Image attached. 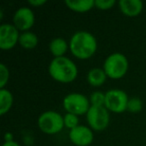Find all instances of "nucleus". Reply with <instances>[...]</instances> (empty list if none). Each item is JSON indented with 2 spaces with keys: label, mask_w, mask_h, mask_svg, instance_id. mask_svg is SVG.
Listing matches in <instances>:
<instances>
[{
  "label": "nucleus",
  "mask_w": 146,
  "mask_h": 146,
  "mask_svg": "<svg viewBox=\"0 0 146 146\" xmlns=\"http://www.w3.org/2000/svg\"><path fill=\"white\" fill-rule=\"evenodd\" d=\"M106 77L107 75L103 69L92 68L87 74V81L90 85L97 87V86H101L106 81Z\"/></svg>",
  "instance_id": "ddd939ff"
},
{
  "label": "nucleus",
  "mask_w": 146,
  "mask_h": 146,
  "mask_svg": "<svg viewBox=\"0 0 146 146\" xmlns=\"http://www.w3.org/2000/svg\"><path fill=\"white\" fill-rule=\"evenodd\" d=\"M142 107H143V103H142L141 99H139L138 97H132L128 100L126 110L131 113H138L142 110Z\"/></svg>",
  "instance_id": "f3484780"
},
{
  "label": "nucleus",
  "mask_w": 146,
  "mask_h": 146,
  "mask_svg": "<svg viewBox=\"0 0 146 146\" xmlns=\"http://www.w3.org/2000/svg\"><path fill=\"white\" fill-rule=\"evenodd\" d=\"M115 4V0H96L95 6L100 10H107Z\"/></svg>",
  "instance_id": "412c9836"
},
{
  "label": "nucleus",
  "mask_w": 146,
  "mask_h": 146,
  "mask_svg": "<svg viewBox=\"0 0 146 146\" xmlns=\"http://www.w3.org/2000/svg\"><path fill=\"white\" fill-rule=\"evenodd\" d=\"M119 8L126 16L134 17L140 14L143 9V3L140 0H120Z\"/></svg>",
  "instance_id": "9b49d317"
},
{
  "label": "nucleus",
  "mask_w": 146,
  "mask_h": 146,
  "mask_svg": "<svg viewBox=\"0 0 146 146\" xmlns=\"http://www.w3.org/2000/svg\"><path fill=\"white\" fill-rule=\"evenodd\" d=\"M79 125L78 124V117L77 115L72 113H66L64 115V126L69 129H73V128L77 127Z\"/></svg>",
  "instance_id": "6ab92c4d"
},
{
  "label": "nucleus",
  "mask_w": 146,
  "mask_h": 146,
  "mask_svg": "<svg viewBox=\"0 0 146 146\" xmlns=\"http://www.w3.org/2000/svg\"><path fill=\"white\" fill-rule=\"evenodd\" d=\"M38 127L46 134H55L62 130L64 126V117L55 111L43 112L38 118Z\"/></svg>",
  "instance_id": "20e7f679"
},
{
  "label": "nucleus",
  "mask_w": 146,
  "mask_h": 146,
  "mask_svg": "<svg viewBox=\"0 0 146 146\" xmlns=\"http://www.w3.org/2000/svg\"><path fill=\"white\" fill-rule=\"evenodd\" d=\"M49 74L61 83H70L77 76V67L71 59L65 56L54 57L49 64Z\"/></svg>",
  "instance_id": "f03ea898"
},
{
  "label": "nucleus",
  "mask_w": 146,
  "mask_h": 146,
  "mask_svg": "<svg viewBox=\"0 0 146 146\" xmlns=\"http://www.w3.org/2000/svg\"><path fill=\"white\" fill-rule=\"evenodd\" d=\"M13 103V96L9 90L2 88L0 90V114L4 115L9 111Z\"/></svg>",
  "instance_id": "dca6fc26"
},
{
  "label": "nucleus",
  "mask_w": 146,
  "mask_h": 146,
  "mask_svg": "<svg viewBox=\"0 0 146 146\" xmlns=\"http://www.w3.org/2000/svg\"><path fill=\"white\" fill-rule=\"evenodd\" d=\"M65 4L75 12H86L95 6L94 0H66Z\"/></svg>",
  "instance_id": "f8f14e48"
},
{
  "label": "nucleus",
  "mask_w": 146,
  "mask_h": 146,
  "mask_svg": "<svg viewBox=\"0 0 146 146\" xmlns=\"http://www.w3.org/2000/svg\"><path fill=\"white\" fill-rule=\"evenodd\" d=\"M69 48L76 58L88 59L95 53L97 41L91 33L87 31H77L71 37Z\"/></svg>",
  "instance_id": "f257e3e1"
},
{
  "label": "nucleus",
  "mask_w": 146,
  "mask_h": 146,
  "mask_svg": "<svg viewBox=\"0 0 146 146\" xmlns=\"http://www.w3.org/2000/svg\"><path fill=\"white\" fill-rule=\"evenodd\" d=\"M90 106L88 98L80 93H70L63 99V107L67 113L75 114L77 116L87 114Z\"/></svg>",
  "instance_id": "39448f33"
},
{
  "label": "nucleus",
  "mask_w": 146,
  "mask_h": 146,
  "mask_svg": "<svg viewBox=\"0 0 146 146\" xmlns=\"http://www.w3.org/2000/svg\"><path fill=\"white\" fill-rule=\"evenodd\" d=\"M69 138L73 144L77 146H88L93 141V133L87 126L78 125L70 130Z\"/></svg>",
  "instance_id": "9d476101"
},
{
  "label": "nucleus",
  "mask_w": 146,
  "mask_h": 146,
  "mask_svg": "<svg viewBox=\"0 0 146 146\" xmlns=\"http://www.w3.org/2000/svg\"><path fill=\"white\" fill-rule=\"evenodd\" d=\"M18 29L13 24H2L0 26V48L9 50L13 48L19 41Z\"/></svg>",
  "instance_id": "6e6552de"
},
{
  "label": "nucleus",
  "mask_w": 146,
  "mask_h": 146,
  "mask_svg": "<svg viewBox=\"0 0 146 146\" xmlns=\"http://www.w3.org/2000/svg\"><path fill=\"white\" fill-rule=\"evenodd\" d=\"M103 70L106 75L112 79L123 77L128 70V60L122 53H113L105 59Z\"/></svg>",
  "instance_id": "7ed1b4c3"
},
{
  "label": "nucleus",
  "mask_w": 146,
  "mask_h": 146,
  "mask_svg": "<svg viewBox=\"0 0 146 146\" xmlns=\"http://www.w3.org/2000/svg\"><path fill=\"white\" fill-rule=\"evenodd\" d=\"M8 80H9V70L5 66V64L1 63L0 64V87H1V89L5 87Z\"/></svg>",
  "instance_id": "aec40b11"
},
{
  "label": "nucleus",
  "mask_w": 146,
  "mask_h": 146,
  "mask_svg": "<svg viewBox=\"0 0 146 146\" xmlns=\"http://www.w3.org/2000/svg\"><path fill=\"white\" fill-rule=\"evenodd\" d=\"M128 96L119 89H111L105 93V107L114 113H122L127 109Z\"/></svg>",
  "instance_id": "0eeeda50"
},
{
  "label": "nucleus",
  "mask_w": 146,
  "mask_h": 146,
  "mask_svg": "<svg viewBox=\"0 0 146 146\" xmlns=\"http://www.w3.org/2000/svg\"><path fill=\"white\" fill-rule=\"evenodd\" d=\"M86 118L90 127L96 131L106 129L110 120L109 112L105 106H90Z\"/></svg>",
  "instance_id": "423d86ee"
},
{
  "label": "nucleus",
  "mask_w": 146,
  "mask_h": 146,
  "mask_svg": "<svg viewBox=\"0 0 146 146\" xmlns=\"http://www.w3.org/2000/svg\"><path fill=\"white\" fill-rule=\"evenodd\" d=\"M28 3L32 6H41L46 3V0H29Z\"/></svg>",
  "instance_id": "4be33fe9"
},
{
  "label": "nucleus",
  "mask_w": 146,
  "mask_h": 146,
  "mask_svg": "<svg viewBox=\"0 0 146 146\" xmlns=\"http://www.w3.org/2000/svg\"><path fill=\"white\" fill-rule=\"evenodd\" d=\"M35 21L34 13L32 9L28 7H21L13 16V25L16 27L18 30L21 31H28L33 26Z\"/></svg>",
  "instance_id": "1a4fd4ad"
},
{
  "label": "nucleus",
  "mask_w": 146,
  "mask_h": 146,
  "mask_svg": "<svg viewBox=\"0 0 146 146\" xmlns=\"http://www.w3.org/2000/svg\"><path fill=\"white\" fill-rule=\"evenodd\" d=\"M8 141H14L12 139V135L10 133H6L5 134V142H8Z\"/></svg>",
  "instance_id": "b1692460"
},
{
  "label": "nucleus",
  "mask_w": 146,
  "mask_h": 146,
  "mask_svg": "<svg viewBox=\"0 0 146 146\" xmlns=\"http://www.w3.org/2000/svg\"><path fill=\"white\" fill-rule=\"evenodd\" d=\"M18 42L24 49H33L38 43V38L31 31H24L19 35Z\"/></svg>",
  "instance_id": "2eb2a0df"
},
{
  "label": "nucleus",
  "mask_w": 146,
  "mask_h": 146,
  "mask_svg": "<svg viewBox=\"0 0 146 146\" xmlns=\"http://www.w3.org/2000/svg\"><path fill=\"white\" fill-rule=\"evenodd\" d=\"M89 101L91 106H105V94L100 91H95L90 95Z\"/></svg>",
  "instance_id": "a211bd4d"
},
{
  "label": "nucleus",
  "mask_w": 146,
  "mask_h": 146,
  "mask_svg": "<svg viewBox=\"0 0 146 146\" xmlns=\"http://www.w3.org/2000/svg\"><path fill=\"white\" fill-rule=\"evenodd\" d=\"M2 146H20V145L15 141H8V142H4V144Z\"/></svg>",
  "instance_id": "5701e85b"
},
{
  "label": "nucleus",
  "mask_w": 146,
  "mask_h": 146,
  "mask_svg": "<svg viewBox=\"0 0 146 146\" xmlns=\"http://www.w3.org/2000/svg\"><path fill=\"white\" fill-rule=\"evenodd\" d=\"M67 48H68V45H67L66 41L61 37L52 39L50 44H49L50 52L55 57H62L64 53L67 51Z\"/></svg>",
  "instance_id": "4468645a"
}]
</instances>
